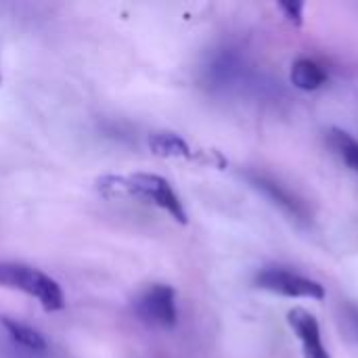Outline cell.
<instances>
[{"label": "cell", "mask_w": 358, "mask_h": 358, "mask_svg": "<svg viewBox=\"0 0 358 358\" xmlns=\"http://www.w3.org/2000/svg\"><path fill=\"white\" fill-rule=\"evenodd\" d=\"M149 147L155 155L162 157H191V147L187 141L174 132H155L149 138Z\"/></svg>", "instance_id": "8"}, {"label": "cell", "mask_w": 358, "mask_h": 358, "mask_svg": "<svg viewBox=\"0 0 358 358\" xmlns=\"http://www.w3.org/2000/svg\"><path fill=\"white\" fill-rule=\"evenodd\" d=\"M0 325L4 329V334L10 338V342L31 355H44L48 350V344L44 340V336L40 331H36L34 327L17 321V319H10V317H2L0 319Z\"/></svg>", "instance_id": "6"}, {"label": "cell", "mask_w": 358, "mask_h": 358, "mask_svg": "<svg viewBox=\"0 0 358 358\" xmlns=\"http://www.w3.org/2000/svg\"><path fill=\"white\" fill-rule=\"evenodd\" d=\"M287 323L302 344L304 358H331L323 344L321 327H319V321L315 319V315H310L304 308H294L287 315Z\"/></svg>", "instance_id": "5"}, {"label": "cell", "mask_w": 358, "mask_h": 358, "mask_svg": "<svg viewBox=\"0 0 358 358\" xmlns=\"http://www.w3.org/2000/svg\"><path fill=\"white\" fill-rule=\"evenodd\" d=\"M331 145L342 155V159L358 172V141L344 130H331Z\"/></svg>", "instance_id": "9"}, {"label": "cell", "mask_w": 358, "mask_h": 358, "mask_svg": "<svg viewBox=\"0 0 358 358\" xmlns=\"http://www.w3.org/2000/svg\"><path fill=\"white\" fill-rule=\"evenodd\" d=\"M292 84L300 90H319L327 82V71L313 59H298L292 65Z\"/></svg>", "instance_id": "7"}, {"label": "cell", "mask_w": 358, "mask_h": 358, "mask_svg": "<svg viewBox=\"0 0 358 358\" xmlns=\"http://www.w3.org/2000/svg\"><path fill=\"white\" fill-rule=\"evenodd\" d=\"M256 285L260 289H266L271 294L285 296V298H306V300H319V302L325 300V287L319 281H313L308 277H302L281 266L262 268L256 275Z\"/></svg>", "instance_id": "4"}, {"label": "cell", "mask_w": 358, "mask_h": 358, "mask_svg": "<svg viewBox=\"0 0 358 358\" xmlns=\"http://www.w3.org/2000/svg\"><path fill=\"white\" fill-rule=\"evenodd\" d=\"M134 313L149 327L172 329L176 325V321H178L174 289L170 285H164V283L149 285L134 300Z\"/></svg>", "instance_id": "3"}, {"label": "cell", "mask_w": 358, "mask_h": 358, "mask_svg": "<svg viewBox=\"0 0 358 358\" xmlns=\"http://www.w3.org/2000/svg\"><path fill=\"white\" fill-rule=\"evenodd\" d=\"M348 321H350L352 334L358 338V308H355V306H350V308H348Z\"/></svg>", "instance_id": "12"}, {"label": "cell", "mask_w": 358, "mask_h": 358, "mask_svg": "<svg viewBox=\"0 0 358 358\" xmlns=\"http://www.w3.org/2000/svg\"><path fill=\"white\" fill-rule=\"evenodd\" d=\"M99 189L105 195H132L145 199L147 203L157 206L159 210L168 212L176 222L187 224V210L170 187V182L157 174L136 172L130 176H105L99 180Z\"/></svg>", "instance_id": "1"}, {"label": "cell", "mask_w": 358, "mask_h": 358, "mask_svg": "<svg viewBox=\"0 0 358 358\" xmlns=\"http://www.w3.org/2000/svg\"><path fill=\"white\" fill-rule=\"evenodd\" d=\"M256 182H258V187H262V189H264V191H266L271 197H275V199H277V201H279L283 208H287V210H289L294 216H298V214H300V208H298V203H296V201H292V197H289V195H285V193H283V191H281V189H279L275 182H266L264 178H258Z\"/></svg>", "instance_id": "10"}, {"label": "cell", "mask_w": 358, "mask_h": 358, "mask_svg": "<svg viewBox=\"0 0 358 358\" xmlns=\"http://www.w3.org/2000/svg\"><path fill=\"white\" fill-rule=\"evenodd\" d=\"M279 10L285 15V19L294 25H302L304 19V4L302 2H279Z\"/></svg>", "instance_id": "11"}, {"label": "cell", "mask_w": 358, "mask_h": 358, "mask_svg": "<svg viewBox=\"0 0 358 358\" xmlns=\"http://www.w3.org/2000/svg\"><path fill=\"white\" fill-rule=\"evenodd\" d=\"M0 82H2V76H0Z\"/></svg>", "instance_id": "13"}, {"label": "cell", "mask_w": 358, "mask_h": 358, "mask_svg": "<svg viewBox=\"0 0 358 358\" xmlns=\"http://www.w3.org/2000/svg\"><path fill=\"white\" fill-rule=\"evenodd\" d=\"M0 287L17 289L34 300L46 310L57 313L65 308V296L61 285L46 273L21 264V262H0Z\"/></svg>", "instance_id": "2"}]
</instances>
